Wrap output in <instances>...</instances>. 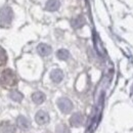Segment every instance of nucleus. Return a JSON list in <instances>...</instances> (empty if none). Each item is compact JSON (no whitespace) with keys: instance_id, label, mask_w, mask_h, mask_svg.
Listing matches in <instances>:
<instances>
[{"instance_id":"nucleus-1","label":"nucleus","mask_w":133,"mask_h":133,"mask_svg":"<svg viewBox=\"0 0 133 133\" xmlns=\"http://www.w3.org/2000/svg\"><path fill=\"white\" fill-rule=\"evenodd\" d=\"M17 83V76L10 69H5L0 72V85L5 88H10L16 86Z\"/></svg>"},{"instance_id":"nucleus-2","label":"nucleus","mask_w":133,"mask_h":133,"mask_svg":"<svg viewBox=\"0 0 133 133\" xmlns=\"http://www.w3.org/2000/svg\"><path fill=\"white\" fill-rule=\"evenodd\" d=\"M12 21V10L10 7H4L0 10V27L7 28Z\"/></svg>"},{"instance_id":"nucleus-3","label":"nucleus","mask_w":133,"mask_h":133,"mask_svg":"<svg viewBox=\"0 0 133 133\" xmlns=\"http://www.w3.org/2000/svg\"><path fill=\"white\" fill-rule=\"evenodd\" d=\"M57 105H58L59 110L65 114L70 113L72 111V109H73V104H72L71 100L68 99V98H65V97L57 100Z\"/></svg>"},{"instance_id":"nucleus-4","label":"nucleus","mask_w":133,"mask_h":133,"mask_svg":"<svg viewBox=\"0 0 133 133\" xmlns=\"http://www.w3.org/2000/svg\"><path fill=\"white\" fill-rule=\"evenodd\" d=\"M35 120L39 125H43V124H46L49 121V116L44 111H39L35 116Z\"/></svg>"},{"instance_id":"nucleus-5","label":"nucleus","mask_w":133,"mask_h":133,"mask_svg":"<svg viewBox=\"0 0 133 133\" xmlns=\"http://www.w3.org/2000/svg\"><path fill=\"white\" fill-rule=\"evenodd\" d=\"M16 129L12 124L9 122H2L0 124V133H15Z\"/></svg>"},{"instance_id":"nucleus-6","label":"nucleus","mask_w":133,"mask_h":133,"mask_svg":"<svg viewBox=\"0 0 133 133\" xmlns=\"http://www.w3.org/2000/svg\"><path fill=\"white\" fill-rule=\"evenodd\" d=\"M37 50H38V53L42 56H47L51 53V47L47 44H39L38 47H37Z\"/></svg>"},{"instance_id":"nucleus-7","label":"nucleus","mask_w":133,"mask_h":133,"mask_svg":"<svg viewBox=\"0 0 133 133\" xmlns=\"http://www.w3.org/2000/svg\"><path fill=\"white\" fill-rule=\"evenodd\" d=\"M50 77H51V79H52L53 82L58 83V82H61V81L63 80V78H64V74H63V72H62L61 70L55 69V70H53V71L51 72Z\"/></svg>"},{"instance_id":"nucleus-8","label":"nucleus","mask_w":133,"mask_h":133,"mask_svg":"<svg viewBox=\"0 0 133 133\" xmlns=\"http://www.w3.org/2000/svg\"><path fill=\"white\" fill-rule=\"evenodd\" d=\"M70 122H71V124L73 125V126H80V125H82V123H83V117L82 115H80V114H74L72 118H71V120H70Z\"/></svg>"},{"instance_id":"nucleus-9","label":"nucleus","mask_w":133,"mask_h":133,"mask_svg":"<svg viewBox=\"0 0 133 133\" xmlns=\"http://www.w3.org/2000/svg\"><path fill=\"white\" fill-rule=\"evenodd\" d=\"M46 9L49 11H54L57 10L59 7V1L58 0H48L46 2Z\"/></svg>"},{"instance_id":"nucleus-10","label":"nucleus","mask_w":133,"mask_h":133,"mask_svg":"<svg viewBox=\"0 0 133 133\" xmlns=\"http://www.w3.org/2000/svg\"><path fill=\"white\" fill-rule=\"evenodd\" d=\"M32 99L35 103H38V104H40V103H42L44 100H45V95L42 93V92H35L33 95H32Z\"/></svg>"},{"instance_id":"nucleus-11","label":"nucleus","mask_w":133,"mask_h":133,"mask_svg":"<svg viewBox=\"0 0 133 133\" xmlns=\"http://www.w3.org/2000/svg\"><path fill=\"white\" fill-rule=\"evenodd\" d=\"M84 18L83 17H78L77 18H74L72 21V26L74 28H81L82 26L84 25Z\"/></svg>"},{"instance_id":"nucleus-12","label":"nucleus","mask_w":133,"mask_h":133,"mask_svg":"<svg viewBox=\"0 0 133 133\" xmlns=\"http://www.w3.org/2000/svg\"><path fill=\"white\" fill-rule=\"evenodd\" d=\"M9 96H10L11 99H14L15 101H21V100L23 99V94L21 92H18L17 90H12L10 92Z\"/></svg>"},{"instance_id":"nucleus-13","label":"nucleus","mask_w":133,"mask_h":133,"mask_svg":"<svg viewBox=\"0 0 133 133\" xmlns=\"http://www.w3.org/2000/svg\"><path fill=\"white\" fill-rule=\"evenodd\" d=\"M56 55H57V57L59 58V59H63V61H66L69 58V56H70V53H69V51L66 49H61L57 51V53H56Z\"/></svg>"},{"instance_id":"nucleus-14","label":"nucleus","mask_w":133,"mask_h":133,"mask_svg":"<svg viewBox=\"0 0 133 133\" xmlns=\"http://www.w3.org/2000/svg\"><path fill=\"white\" fill-rule=\"evenodd\" d=\"M7 62V54L6 51L3 49L2 47H0V66H4Z\"/></svg>"},{"instance_id":"nucleus-15","label":"nucleus","mask_w":133,"mask_h":133,"mask_svg":"<svg viewBox=\"0 0 133 133\" xmlns=\"http://www.w3.org/2000/svg\"><path fill=\"white\" fill-rule=\"evenodd\" d=\"M17 124H18V126H19L22 129H26V128L28 127V125H29L27 119L24 118V117H19V118L17 119Z\"/></svg>"}]
</instances>
